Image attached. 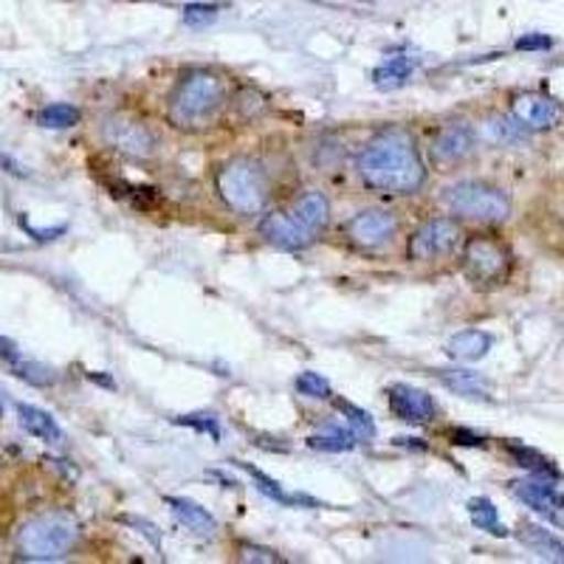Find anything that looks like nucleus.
<instances>
[{
	"label": "nucleus",
	"instance_id": "nucleus-1",
	"mask_svg": "<svg viewBox=\"0 0 564 564\" xmlns=\"http://www.w3.org/2000/svg\"><path fill=\"white\" fill-rule=\"evenodd\" d=\"M356 173L370 189L387 195H412L426 181L421 153L410 130L384 128L356 155Z\"/></svg>",
	"mask_w": 564,
	"mask_h": 564
},
{
	"label": "nucleus",
	"instance_id": "nucleus-2",
	"mask_svg": "<svg viewBox=\"0 0 564 564\" xmlns=\"http://www.w3.org/2000/svg\"><path fill=\"white\" fill-rule=\"evenodd\" d=\"M226 102V85L212 70H189L170 97V122L181 130H200Z\"/></svg>",
	"mask_w": 564,
	"mask_h": 564
},
{
	"label": "nucleus",
	"instance_id": "nucleus-3",
	"mask_svg": "<svg viewBox=\"0 0 564 564\" xmlns=\"http://www.w3.org/2000/svg\"><path fill=\"white\" fill-rule=\"evenodd\" d=\"M79 525L68 513H40L18 531V556L29 562H57L77 545Z\"/></svg>",
	"mask_w": 564,
	"mask_h": 564
},
{
	"label": "nucleus",
	"instance_id": "nucleus-4",
	"mask_svg": "<svg viewBox=\"0 0 564 564\" xmlns=\"http://www.w3.org/2000/svg\"><path fill=\"white\" fill-rule=\"evenodd\" d=\"M218 193L238 215H260L269 200V181L263 167L251 159H231L218 170Z\"/></svg>",
	"mask_w": 564,
	"mask_h": 564
},
{
	"label": "nucleus",
	"instance_id": "nucleus-5",
	"mask_svg": "<svg viewBox=\"0 0 564 564\" xmlns=\"http://www.w3.org/2000/svg\"><path fill=\"white\" fill-rule=\"evenodd\" d=\"M443 204L455 215L468 220H486V224H500L511 215V200L502 189L477 181H460V184L443 189Z\"/></svg>",
	"mask_w": 564,
	"mask_h": 564
},
{
	"label": "nucleus",
	"instance_id": "nucleus-6",
	"mask_svg": "<svg viewBox=\"0 0 564 564\" xmlns=\"http://www.w3.org/2000/svg\"><path fill=\"white\" fill-rule=\"evenodd\" d=\"M463 271L475 285H497L511 269V254L494 238H468L463 246Z\"/></svg>",
	"mask_w": 564,
	"mask_h": 564
},
{
	"label": "nucleus",
	"instance_id": "nucleus-7",
	"mask_svg": "<svg viewBox=\"0 0 564 564\" xmlns=\"http://www.w3.org/2000/svg\"><path fill=\"white\" fill-rule=\"evenodd\" d=\"M457 243H460V226L449 218H432L417 226L406 251H410V260L426 263V260L449 254Z\"/></svg>",
	"mask_w": 564,
	"mask_h": 564
},
{
	"label": "nucleus",
	"instance_id": "nucleus-8",
	"mask_svg": "<svg viewBox=\"0 0 564 564\" xmlns=\"http://www.w3.org/2000/svg\"><path fill=\"white\" fill-rule=\"evenodd\" d=\"M395 231H398V220L395 215L387 209H365L359 212V215H352V218L345 224L347 240L365 251L387 246L392 238H395Z\"/></svg>",
	"mask_w": 564,
	"mask_h": 564
},
{
	"label": "nucleus",
	"instance_id": "nucleus-9",
	"mask_svg": "<svg viewBox=\"0 0 564 564\" xmlns=\"http://www.w3.org/2000/svg\"><path fill=\"white\" fill-rule=\"evenodd\" d=\"M260 235L271 246L285 251H302L314 243V231L305 229L294 215H285V212H271V215H265L260 220Z\"/></svg>",
	"mask_w": 564,
	"mask_h": 564
},
{
	"label": "nucleus",
	"instance_id": "nucleus-10",
	"mask_svg": "<svg viewBox=\"0 0 564 564\" xmlns=\"http://www.w3.org/2000/svg\"><path fill=\"white\" fill-rule=\"evenodd\" d=\"M387 404L395 412V417H401L406 423H430L437 412L430 392L410 384L387 387Z\"/></svg>",
	"mask_w": 564,
	"mask_h": 564
},
{
	"label": "nucleus",
	"instance_id": "nucleus-11",
	"mask_svg": "<svg viewBox=\"0 0 564 564\" xmlns=\"http://www.w3.org/2000/svg\"><path fill=\"white\" fill-rule=\"evenodd\" d=\"M105 139H108L110 148L122 150V153L128 155H135V159L150 155L155 148L153 133H150L144 124L130 122V119H124V116H113V119H108V124H105Z\"/></svg>",
	"mask_w": 564,
	"mask_h": 564
},
{
	"label": "nucleus",
	"instance_id": "nucleus-12",
	"mask_svg": "<svg viewBox=\"0 0 564 564\" xmlns=\"http://www.w3.org/2000/svg\"><path fill=\"white\" fill-rule=\"evenodd\" d=\"M513 122H520L525 130H551L562 116L556 99L542 94H520L511 102Z\"/></svg>",
	"mask_w": 564,
	"mask_h": 564
},
{
	"label": "nucleus",
	"instance_id": "nucleus-13",
	"mask_svg": "<svg viewBox=\"0 0 564 564\" xmlns=\"http://www.w3.org/2000/svg\"><path fill=\"white\" fill-rule=\"evenodd\" d=\"M513 497L520 502H525L528 508H533L542 517H556L564 511V494L553 486L551 480H542V477H531V480H513L511 482Z\"/></svg>",
	"mask_w": 564,
	"mask_h": 564
},
{
	"label": "nucleus",
	"instance_id": "nucleus-14",
	"mask_svg": "<svg viewBox=\"0 0 564 564\" xmlns=\"http://www.w3.org/2000/svg\"><path fill=\"white\" fill-rule=\"evenodd\" d=\"M471 148H475V130L463 122H455L437 130L430 144V153L441 164H455V161L466 159Z\"/></svg>",
	"mask_w": 564,
	"mask_h": 564
},
{
	"label": "nucleus",
	"instance_id": "nucleus-15",
	"mask_svg": "<svg viewBox=\"0 0 564 564\" xmlns=\"http://www.w3.org/2000/svg\"><path fill=\"white\" fill-rule=\"evenodd\" d=\"M0 361H3V365H9V370H12L18 379L29 381V384H34V387L54 384L52 367L26 359V356H23V350H18V345H14L12 339H7V336H0Z\"/></svg>",
	"mask_w": 564,
	"mask_h": 564
},
{
	"label": "nucleus",
	"instance_id": "nucleus-16",
	"mask_svg": "<svg viewBox=\"0 0 564 564\" xmlns=\"http://www.w3.org/2000/svg\"><path fill=\"white\" fill-rule=\"evenodd\" d=\"M18 417H20V426H23L32 437H37V441L52 443V446L63 443L65 435L52 412L40 410V406L34 404H18Z\"/></svg>",
	"mask_w": 564,
	"mask_h": 564
},
{
	"label": "nucleus",
	"instance_id": "nucleus-17",
	"mask_svg": "<svg viewBox=\"0 0 564 564\" xmlns=\"http://www.w3.org/2000/svg\"><path fill=\"white\" fill-rule=\"evenodd\" d=\"M437 379L443 381V387L463 398H475V401H488L491 398V384L482 379L480 372L463 370V367H446V370H437Z\"/></svg>",
	"mask_w": 564,
	"mask_h": 564
},
{
	"label": "nucleus",
	"instance_id": "nucleus-18",
	"mask_svg": "<svg viewBox=\"0 0 564 564\" xmlns=\"http://www.w3.org/2000/svg\"><path fill=\"white\" fill-rule=\"evenodd\" d=\"M167 506L173 508L175 520L186 528V531L198 533V536H215L218 531V522L206 508H200L198 502L186 500V497H167Z\"/></svg>",
	"mask_w": 564,
	"mask_h": 564
},
{
	"label": "nucleus",
	"instance_id": "nucleus-19",
	"mask_svg": "<svg viewBox=\"0 0 564 564\" xmlns=\"http://www.w3.org/2000/svg\"><path fill=\"white\" fill-rule=\"evenodd\" d=\"M520 542L528 547V551L536 553L539 558H545V562H564V542L556 536V533H551L547 528L542 525H531V522H525V525H520Z\"/></svg>",
	"mask_w": 564,
	"mask_h": 564
},
{
	"label": "nucleus",
	"instance_id": "nucleus-20",
	"mask_svg": "<svg viewBox=\"0 0 564 564\" xmlns=\"http://www.w3.org/2000/svg\"><path fill=\"white\" fill-rule=\"evenodd\" d=\"M494 347V336L486 330H463V334L452 336L446 352L457 361H480L486 359L488 350Z\"/></svg>",
	"mask_w": 564,
	"mask_h": 564
},
{
	"label": "nucleus",
	"instance_id": "nucleus-21",
	"mask_svg": "<svg viewBox=\"0 0 564 564\" xmlns=\"http://www.w3.org/2000/svg\"><path fill=\"white\" fill-rule=\"evenodd\" d=\"M412 70H415V59H410L406 54H392V57H387L379 68L372 70V83L381 90H395L406 85Z\"/></svg>",
	"mask_w": 564,
	"mask_h": 564
},
{
	"label": "nucleus",
	"instance_id": "nucleus-22",
	"mask_svg": "<svg viewBox=\"0 0 564 564\" xmlns=\"http://www.w3.org/2000/svg\"><path fill=\"white\" fill-rule=\"evenodd\" d=\"M235 463H238V466L243 468L246 475H249L251 480H254L257 491L265 494L269 500L282 502V506H302V502H305V506H316L314 500H308V497H302V494H289V491H285V488L280 486V482L271 480L269 475H263V471H260V468L251 466V463H246V460H235Z\"/></svg>",
	"mask_w": 564,
	"mask_h": 564
},
{
	"label": "nucleus",
	"instance_id": "nucleus-23",
	"mask_svg": "<svg viewBox=\"0 0 564 564\" xmlns=\"http://www.w3.org/2000/svg\"><path fill=\"white\" fill-rule=\"evenodd\" d=\"M294 218L300 220L305 229L316 231L330 220V200L322 193H305L302 198H296L294 204Z\"/></svg>",
	"mask_w": 564,
	"mask_h": 564
},
{
	"label": "nucleus",
	"instance_id": "nucleus-24",
	"mask_svg": "<svg viewBox=\"0 0 564 564\" xmlns=\"http://www.w3.org/2000/svg\"><path fill=\"white\" fill-rule=\"evenodd\" d=\"M468 517H471L475 528H480V531L491 533V536H508L506 525L500 522V511H497V506L488 497L468 500Z\"/></svg>",
	"mask_w": 564,
	"mask_h": 564
},
{
	"label": "nucleus",
	"instance_id": "nucleus-25",
	"mask_svg": "<svg viewBox=\"0 0 564 564\" xmlns=\"http://www.w3.org/2000/svg\"><path fill=\"white\" fill-rule=\"evenodd\" d=\"M308 443L314 449L322 452H350L352 446L359 443V437L352 435L350 426H347V430H341V426H327V430L311 435Z\"/></svg>",
	"mask_w": 564,
	"mask_h": 564
},
{
	"label": "nucleus",
	"instance_id": "nucleus-26",
	"mask_svg": "<svg viewBox=\"0 0 564 564\" xmlns=\"http://www.w3.org/2000/svg\"><path fill=\"white\" fill-rule=\"evenodd\" d=\"M336 410L347 417V426H350L352 435L359 437V441L370 443L372 437H376V421H372L370 412H365L361 406L350 404V401H341V398L336 401Z\"/></svg>",
	"mask_w": 564,
	"mask_h": 564
},
{
	"label": "nucleus",
	"instance_id": "nucleus-27",
	"mask_svg": "<svg viewBox=\"0 0 564 564\" xmlns=\"http://www.w3.org/2000/svg\"><path fill=\"white\" fill-rule=\"evenodd\" d=\"M79 122V110L74 105H65V102H54V105H45L43 110L37 113V124L48 130H65V128H74Z\"/></svg>",
	"mask_w": 564,
	"mask_h": 564
},
{
	"label": "nucleus",
	"instance_id": "nucleus-28",
	"mask_svg": "<svg viewBox=\"0 0 564 564\" xmlns=\"http://www.w3.org/2000/svg\"><path fill=\"white\" fill-rule=\"evenodd\" d=\"M511 457L517 460V466L528 468L533 475H542V477H558V471L553 468V463L547 460L545 455H539V452L528 449V446H508Z\"/></svg>",
	"mask_w": 564,
	"mask_h": 564
},
{
	"label": "nucleus",
	"instance_id": "nucleus-29",
	"mask_svg": "<svg viewBox=\"0 0 564 564\" xmlns=\"http://www.w3.org/2000/svg\"><path fill=\"white\" fill-rule=\"evenodd\" d=\"M296 392H300V395H308V398H319V401L322 398L334 395V390H330V381L322 379L319 372H314V370H305L296 376Z\"/></svg>",
	"mask_w": 564,
	"mask_h": 564
},
{
	"label": "nucleus",
	"instance_id": "nucleus-30",
	"mask_svg": "<svg viewBox=\"0 0 564 564\" xmlns=\"http://www.w3.org/2000/svg\"><path fill=\"white\" fill-rule=\"evenodd\" d=\"M520 128L522 124L517 122H508V119H491V122H486V135L491 141H497V144H502V141H517L520 139ZM525 130V128H522Z\"/></svg>",
	"mask_w": 564,
	"mask_h": 564
},
{
	"label": "nucleus",
	"instance_id": "nucleus-31",
	"mask_svg": "<svg viewBox=\"0 0 564 564\" xmlns=\"http://www.w3.org/2000/svg\"><path fill=\"white\" fill-rule=\"evenodd\" d=\"M175 423H184V426H193V430L206 432V435H212V437H215V441H218V437H220L218 421H215V417H212V415H184V417H178V421H175Z\"/></svg>",
	"mask_w": 564,
	"mask_h": 564
},
{
	"label": "nucleus",
	"instance_id": "nucleus-32",
	"mask_svg": "<svg viewBox=\"0 0 564 564\" xmlns=\"http://www.w3.org/2000/svg\"><path fill=\"white\" fill-rule=\"evenodd\" d=\"M218 14V7H209V3H193V7L184 9V20L189 26H198V23H209Z\"/></svg>",
	"mask_w": 564,
	"mask_h": 564
},
{
	"label": "nucleus",
	"instance_id": "nucleus-33",
	"mask_svg": "<svg viewBox=\"0 0 564 564\" xmlns=\"http://www.w3.org/2000/svg\"><path fill=\"white\" fill-rule=\"evenodd\" d=\"M240 558H243V562H263V564L280 562V556H276L274 551L260 545H240Z\"/></svg>",
	"mask_w": 564,
	"mask_h": 564
},
{
	"label": "nucleus",
	"instance_id": "nucleus-34",
	"mask_svg": "<svg viewBox=\"0 0 564 564\" xmlns=\"http://www.w3.org/2000/svg\"><path fill=\"white\" fill-rule=\"evenodd\" d=\"M553 45V40L547 34H525V37L517 40V48L520 52H547Z\"/></svg>",
	"mask_w": 564,
	"mask_h": 564
},
{
	"label": "nucleus",
	"instance_id": "nucleus-35",
	"mask_svg": "<svg viewBox=\"0 0 564 564\" xmlns=\"http://www.w3.org/2000/svg\"><path fill=\"white\" fill-rule=\"evenodd\" d=\"M452 437H455L457 446H486V441H482V437L468 435V432H463V430H457Z\"/></svg>",
	"mask_w": 564,
	"mask_h": 564
},
{
	"label": "nucleus",
	"instance_id": "nucleus-36",
	"mask_svg": "<svg viewBox=\"0 0 564 564\" xmlns=\"http://www.w3.org/2000/svg\"><path fill=\"white\" fill-rule=\"evenodd\" d=\"M417 437H398V446H410V449H426V446H423V443H415Z\"/></svg>",
	"mask_w": 564,
	"mask_h": 564
},
{
	"label": "nucleus",
	"instance_id": "nucleus-37",
	"mask_svg": "<svg viewBox=\"0 0 564 564\" xmlns=\"http://www.w3.org/2000/svg\"><path fill=\"white\" fill-rule=\"evenodd\" d=\"M0 415H3V406H0Z\"/></svg>",
	"mask_w": 564,
	"mask_h": 564
}]
</instances>
